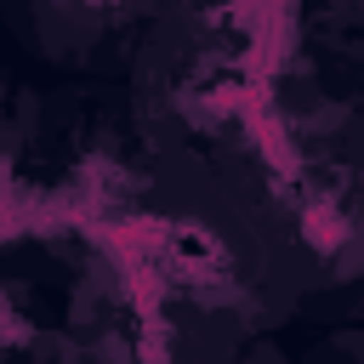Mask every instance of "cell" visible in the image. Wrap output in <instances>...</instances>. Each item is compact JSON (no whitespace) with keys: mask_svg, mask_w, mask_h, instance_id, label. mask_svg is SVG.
I'll use <instances>...</instances> for the list:
<instances>
[{"mask_svg":"<svg viewBox=\"0 0 364 364\" xmlns=\"http://www.w3.org/2000/svg\"><path fill=\"white\" fill-rule=\"evenodd\" d=\"M222 364H290V358H284V347H279L273 336H256L250 347H239V353L222 358Z\"/></svg>","mask_w":364,"mask_h":364,"instance_id":"2","label":"cell"},{"mask_svg":"<svg viewBox=\"0 0 364 364\" xmlns=\"http://www.w3.org/2000/svg\"><path fill=\"white\" fill-rule=\"evenodd\" d=\"M136 11L142 0H23V28L40 57L91 68L97 57L125 63Z\"/></svg>","mask_w":364,"mask_h":364,"instance_id":"1","label":"cell"}]
</instances>
